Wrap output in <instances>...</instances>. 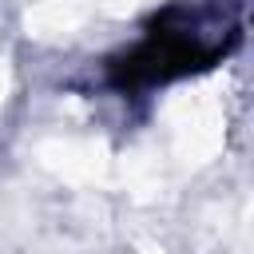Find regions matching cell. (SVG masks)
I'll return each mask as SVG.
<instances>
[{"label": "cell", "instance_id": "6da1fadb", "mask_svg": "<svg viewBox=\"0 0 254 254\" xmlns=\"http://www.w3.org/2000/svg\"><path fill=\"white\" fill-rule=\"evenodd\" d=\"M218 56V44H206L202 32L194 28H167L155 24V32H147V40L123 60V87L127 83H163L175 75H187L190 67H206V60Z\"/></svg>", "mask_w": 254, "mask_h": 254}]
</instances>
